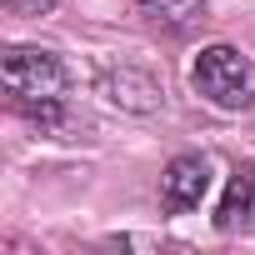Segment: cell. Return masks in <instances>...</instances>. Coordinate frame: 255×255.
<instances>
[{"mask_svg":"<svg viewBox=\"0 0 255 255\" xmlns=\"http://www.w3.org/2000/svg\"><path fill=\"white\" fill-rule=\"evenodd\" d=\"M0 85H5L10 105L35 120L40 130L60 125V110H65V90H70V75L60 65V55L40 50V45H10L5 60H0Z\"/></svg>","mask_w":255,"mask_h":255,"instance_id":"6da1fadb","label":"cell"},{"mask_svg":"<svg viewBox=\"0 0 255 255\" xmlns=\"http://www.w3.org/2000/svg\"><path fill=\"white\" fill-rule=\"evenodd\" d=\"M190 90L225 115L255 110V60L235 45H205L190 65Z\"/></svg>","mask_w":255,"mask_h":255,"instance_id":"7a4b0ae2","label":"cell"},{"mask_svg":"<svg viewBox=\"0 0 255 255\" xmlns=\"http://www.w3.org/2000/svg\"><path fill=\"white\" fill-rule=\"evenodd\" d=\"M205 190H210V160L205 155H175L160 175V210L185 215L205 200Z\"/></svg>","mask_w":255,"mask_h":255,"instance_id":"3957f363","label":"cell"},{"mask_svg":"<svg viewBox=\"0 0 255 255\" xmlns=\"http://www.w3.org/2000/svg\"><path fill=\"white\" fill-rule=\"evenodd\" d=\"M100 95H105L110 105H120V110H130V115H155V110L165 105L160 80H155L150 70H140V65L105 70V75H100Z\"/></svg>","mask_w":255,"mask_h":255,"instance_id":"277c9868","label":"cell"},{"mask_svg":"<svg viewBox=\"0 0 255 255\" xmlns=\"http://www.w3.org/2000/svg\"><path fill=\"white\" fill-rule=\"evenodd\" d=\"M215 230L220 235H255V165L230 170V185L215 210Z\"/></svg>","mask_w":255,"mask_h":255,"instance_id":"5b68a950","label":"cell"},{"mask_svg":"<svg viewBox=\"0 0 255 255\" xmlns=\"http://www.w3.org/2000/svg\"><path fill=\"white\" fill-rule=\"evenodd\" d=\"M135 5H140V15H145L150 25H160V30H170V35H185V30H195V25L205 20L210 0H135Z\"/></svg>","mask_w":255,"mask_h":255,"instance_id":"8992f818","label":"cell"},{"mask_svg":"<svg viewBox=\"0 0 255 255\" xmlns=\"http://www.w3.org/2000/svg\"><path fill=\"white\" fill-rule=\"evenodd\" d=\"M0 5H5L10 15H50L60 0H0Z\"/></svg>","mask_w":255,"mask_h":255,"instance_id":"52a82bcc","label":"cell"}]
</instances>
